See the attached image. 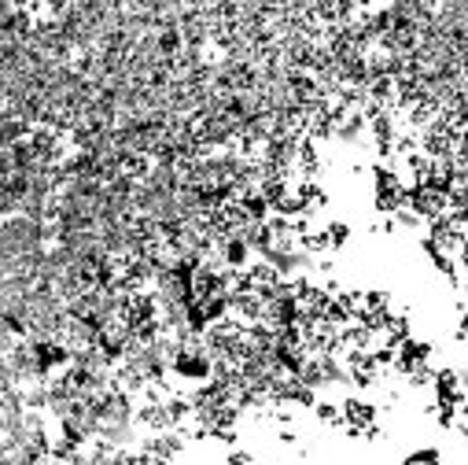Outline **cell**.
<instances>
[{
    "instance_id": "6da1fadb",
    "label": "cell",
    "mask_w": 468,
    "mask_h": 465,
    "mask_svg": "<svg viewBox=\"0 0 468 465\" xmlns=\"http://www.w3.org/2000/svg\"><path fill=\"white\" fill-rule=\"evenodd\" d=\"M432 388H435V406L461 410V377L453 369H435Z\"/></svg>"
},
{
    "instance_id": "3957f363",
    "label": "cell",
    "mask_w": 468,
    "mask_h": 465,
    "mask_svg": "<svg viewBox=\"0 0 468 465\" xmlns=\"http://www.w3.org/2000/svg\"><path fill=\"white\" fill-rule=\"evenodd\" d=\"M314 413H317V421L321 425H343V413H340V403H314Z\"/></svg>"
},
{
    "instance_id": "277c9868",
    "label": "cell",
    "mask_w": 468,
    "mask_h": 465,
    "mask_svg": "<svg viewBox=\"0 0 468 465\" xmlns=\"http://www.w3.org/2000/svg\"><path fill=\"white\" fill-rule=\"evenodd\" d=\"M225 462H229V465H251V455H247V450H240V447H229Z\"/></svg>"
},
{
    "instance_id": "7a4b0ae2",
    "label": "cell",
    "mask_w": 468,
    "mask_h": 465,
    "mask_svg": "<svg viewBox=\"0 0 468 465\" xmlns=\"http://www.w3.org/2000/svg\"><path fill=\"white\" fill-rule=\"evenodd\" d=\"M321 237H324V248L335 251V248H343V244L350 240V226L347 222H329L321 229Z\"/></svg>"
}]
</instances>
